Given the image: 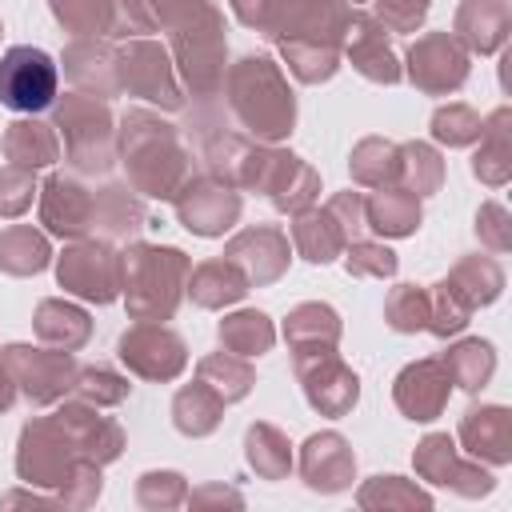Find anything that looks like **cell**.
<instances>
[{
	"instance_id": "obj_7",
	"label": "cell",
	"mask_w": 512,
	"mask_h": 512,
	"mask_svg": "<svg viewBox=\"0 0 512 512\" xmlns=\"http://www.w3.org/2000/svg\"><path fill=\"white\" fill-rule=\"evenodd\" d=\"M116 76H120V92L152 104L156 112L184 108V88L176 80L172 52L152 36H132L116 44Z\"/></svg>"
},
{
	"instance_id": "obj_25",
	"label": "cell",
	"mask_w": 512,
	"mask_h": 512,
	"mask_svg": "<svg viewBox=\"0 0 512 512\" xmlns=\"http://www.w3.org/2000/svg\"><path fill=\"white\" fill-rule=\"evenodd\" d=\"M512 32V8L508 0H460L452 16V36L472 56H492L508 44Z\"/></svg>"
},
{
	"instance_id": "obj_29",
	"label": "cell",
	"mask_w": 512,
	"mask_h": 512,
	"mask_svg": "<svg viewBox=\"0 0 512 512\" xmlns=\"http://www.w3.org/2000/svg\"><path fill=\"white\" fill-rule=\"evenodd\" d=\"M184 296L196 304V308H208V312H224L232 304H240L248 296V280L244 272L224 260V256H212V260H200L192 272H188V288Z\"/></svg>"
},
{
	"instance_id": "obj_47",
	"label": "cell",
	"mask_w": 512,
	"mask_h": 512,
	"mask_svg": "<svg viewBox=\"0 0 512 512\" xmlns=\"http://www.w3.org/2000/svg\"><path fill=\"white\" fill-rule=\"evenodd\" d=\"M128 392H132L128 376L108 368V364H80L76 384H72V396H80V400H88L96 408H116V404L128 400Z\"/></svg>"
},
{
	"instance_id": "obj_2",
	"label": "cell",
	"mask_w": 512,
	"mask_h": 512,
	"mask_svg": "<svg viewBox=\"0 0 512 512\" xmlns=\"http://www.w3.org/2000/svg\"><path fill=\"white\" fill-rule=\"evenodd\" d=\"M224 100L232 120L244 128V136L260 140V144H280L292 136L296 128V92L284 76V68L264 56V52H248L236 64H228L224 72Z\"/></svg>"
},
{
	"instance_id": "obj_63",
	"label": "cell",
	"mask_w": 512,
	"mask_h": 512,
	"mask_svg": "<svg viewBox=\"0 0 512 512\" xmlns=\"http://www.w3.org/2000/svg\"><path fill=\"white\" fill-rule=\"evenodd\" d=\"M344 4H352V8H356V4H364V0H344Z\"/></svg>"
},
{
	"instance_id": "obj_1",
	"label": "cell",
	"mask_w": 512,
	"mask_h": 512,
	"mask_svg": "<svg viewBox=\"0 0 512 512\" xmlns=\"http://www.w3.org/2000/svg\"><path fill=\"white\" fill-rule=\"evenodd\" d=\"M116 164H124L128 184L144 200H168L192 176V152L180 124L164 120L156 108H128L116 120Z\"/></svg>"
},
{
	"instance_id": "obj_10",
	"label": "cell",
	"mask_w": 512,
	"mask_h": 512,
	"mask_svg": "<svg viewBox=\"0 0 512 512\" xmlns=\"http://www.w3.org/2000/svg\"><path fill=\"white\" fill-rule=\"evenodd\" d=\"M56 284L64 288V296H76L84 304L120 300V248L100 236L68 240L56 256Z\"/></svg>"
},
{
	"instance_id": "obj_56",
	"label": "cell",
	"mask_w": 512,
	"mask_h": 512,
	"mask_svg": "<svg viewBox=\"0 0 512 512\" xmlns=\"http://www.w3.org/2000/svg\"><path fill=\"white\" fill-rule=\"evenodd\" d=\"M204 4H212V0H140V8H144V16H148L152 32H172V28H180V24L192 20Z\"/></svg>"
},
{
	"instance_id": "obj_21",
	"label": "cell",
	"mask_w": 512,
	"mask_h": 512,
	"mask_svg": "<svg viewBox=\"0 0 512 512\" xmlns=\"http://www.w3.org/2000/svg\"><path fill=\"white\" fill-rule=\"evenodd\" d=\"M292 468L300 472L308 492L336 496V492H348L356 480V452L340 432H312L300 444V456Z\"/></svg>"
},
{
	"instance_id": "obj_58",
	"label": "cell",
	"mask_w": 512,
	"mask_h": 512,
	"mask_svg": "<svg viewBox=\"0 0 512 512\" xmlns=\"http://www.w3.org/2000/svg\"><path fill=\"white\" fill-rule=\"evenodd\" d=\"M152 24L140 8V0H112V36L116 40H132V36H148Z\"/></svg>"
},
{
	"instance_id": "obj_33",
	"label": "cell",
	"mask_w": 512,
	"mask_h": 512,
	"mask_svg": "<svg viewBox=\"0 0 512 512\" xmlns=\"http://www.w3.org/2000/svg\"><path fill=\"white\" fill-rule=\"evenodd\" d=\"M424 220V208H420V196L388 184V188H372V196H364V224L384 236V240H404L420 228Z\"/></svg>"
},
{
	"instance_id": "obj_32",
	"label": "cell",
	"mask_w": 512,
	"mask_h": 512,
	"mask_svg": "<svg viewBox=\"0 0 512 512\" xmlns=\"http://www.w3.org/2000/svg\"><path fill=\"white\" fill-rule=\"evenodd\" d=\"M4 160L8 164H20V168H48L60 160V136L52 128V120H40V116H16L8 128H4Z\"/></svg>"
},
{
	"instance_id": "obj_61",
	"label": "cell",
	"mask_w": 512,
	"mask_h": 512,
	"mask_svg": "<svg viewBox=\"0 0 512 512\" xmlns=\"http://www.w3.org/2000/svg\"><path fill=\"white\" fill-rule=\"evenodd\" d=\"M16 504H40V508H60V500L56 496H40V488H12V492H4L0 496V508H16Z\"/></svg>"
},
{
	"instance_id": "obj_18",
	"label": "cell",
	"mask_w": 512,
	"mask_h": 512,
	"mask_svg": "<svg viewBox=\"0 0 512 512\" xmlns=\"http://www.w3.org/2000/svg\"><path fill=\"white\" fill-rule=\"evenodd\" d=\"M220 256L244 272L248 288H268L288 272L292 244H288V232H280L276 224H252V228H240L236 236H228Z\"/></svg>"
},
{
	"instance_id": "obj_51",
	"label": "cell",
	"mask_w": 512,
	"mask_h": 512,
	"mask_svg": "<svg viewBox=\"0 0 512 512\" xmlns=\"http://www.w3.org/2000/svg\"><path fill=\"white\" fill-rule=\"evenodd\" d=\"M468 320H472V308L456 296V288H452L448 280H436V284L428 288V324H424V332L448 340V336L464 332Z\"/></svg>"
},
{
	"instance_id": "obj_4",
	"label": "cell",
	"mask_w": 512,
	"mask_h": 512,
	"mask_svg": "<svg viewBox=\"0 0 512 512\" xmlns=\"http://www.w3.org/2000/svg\"><path fill=\"white\" fill-rule=\"evenodd\" d=\"M52 128L64 136L72 176H108L116 168V116L108 100L64 92L52 100Z\"/></svg>"
},
{
	"instance_id": "obj_22",
	"label": "cell",
	"mask_w": 512,
	"mask_h": 512,
	"mask_svg": "<svg viewBox=\"0 0 512 512\" xmlns=\"http://www.w3.org/2000/svg\"><path fill=\"white\" fill-rule=\"evenodd\" d=\"M60 68L72 84V92L112 100L120 96V76H116V44L108 36H72L60 52Z\"/></svg>"
},
{
	"instance_id": "obj_48",
	"label": "cell",
	"mask_w": 512,
	"mask_h": 512,
	"mask_svg": "<svg viewBox=\"0 0 512 512\" xmlns=\"http://www.w3.org/2000/svg\"><path fill=\"white\" fill-rule=\"evenodd\" d=\"M188 500V480L176 468H148L136 476V504L144 512H172Z\"/></svg>"
},
{
	"instance_id": "obj_24",
	"label": "cell",
	"mask_w": 512,
	"mask_h": 512,
	"mask_svg": "<svg viewBox=\"0 0 512 512\" xmlns=\"http://www.w3.org/2000/svg\"><path fill=\"white\" fill-rule=\"evenodd\" d=\"M456 444L464 456L488 464V468H504L512 464V408L504 404H476L460 416L456 428Z\"/></svg>"
},
{
	"instance_id": "obj_27",
	"label": "cell",
	"mask_w": 512,
	"mask_h": 512,
	"mask_svg": "<svg viewBox=\"0 0 512 512\" xmlns=\"http://www.w3.org/2000/svg\"><path fill=\"white\" fill-rule=\"evenodd\" d=\"M472 176L484 188H504L512 180V108L508 104L484 116L476 152H472Z\"/></svg>"
},
{
	"instance_id": "obj_50",
	"label": "cell",
	"mask_w": 512,
	"mask_h": 512,
	"mask_svg": "<svg viewBox=\"0 0 512 512\" xmlns=\"http://www.w3.org/2000/svg\"><path fill=\"white\" fill-rule=\"evenodd\" d=\"M384 324L400 336L424 332V324H428V288L424 284H396L384 300Z\"/></svg>"
},
{
	"instance_id": "obj_35",
	"label": "cell",
	"mask_w": 512,
	"mask_h": 512,
	"mask_svg": "<svg viewBox=\"0 0 512 512\" xmlns=\"http://www.w3.org/2000/svg\"><path fill=\"white\" fill-rule=\"evenodd\" d=\"M52 240L36 224H8L0 232V272L4 276H36L52 264Z\"/></svg>"
},
{
	"instance_id": "obj_14",
	"label": "cell",
	"mask_w": 512,
	"mask_h": 512,
	"mask_svg": "<svg viewBox=\"0 0 512 512\" xmlns=\"http://www.w3.org/2000/svg\"><path fill=\"white\" fill-rule=\"evenodd\" d=\"M116 356L120 364L152 384H168L188 368V344L176 328L160 324V320H136L120 332L116 340Z\"/></svg>"
},
{
	"instance_id": "obj_60",
	"label": "cell",
	"mask_w": 512,
	"mask_h": 512,
	"mask_svg": "<svg viewBox=\"0 0 512 512\" xmlns=\"http://www.w3.org/2000/svg\"><path fill=\"white\" fill-rule=\"evenodd\" d=\"M228 8H232V16H236L244 28H252V32H260V36H264V28H268V20H272L276 0H228Z\"/></svg>"
},
{
	"instance_id": "obj_13",
	"label": "cell",
	"mask_w": 512,
	"mask_h": 512,
	"mask_svg": "<svg viewBox=\"0 0 512 512\" xmlns=\"http://www.w3.org/2000/svg\"><path fill=\"white\" fill-rule=\"evenodd\" d=\"M404 76L424 96H452L468 84L472 52L452 32H424L404 52Z\"/></svg>"
},
{
	"instance_id": "obj_16",
	"label": "cell",
	"mask_w": 512,
	"mask_h": 512,
	"mask_svg": "<svg viewBox=\"0 0 512 512\" xmlns=\"http://www.w3.org/2000/svg\"><path fill=\"white\" fill-rule=\"evenodd\" d=\"M172 208H176L180 228H188L192 236L216 240V236L236 228V220L244 212V196L228 180H216L208 172H192L184 180V188L172 196Z\"/></svg>"
},
{
	"instance_id": "obj_44",
	"label": "cell",
	"mask_w": 512,
	"mask_h": 512,
	"mask_svg": "<svg viewBox=\"0 0 512 512\" xmlns=\"http://www.w3.org/2000/svg\"><path fill=\"white\" fill-rule=\"evenodd\" d=\"M276 48H280V60L288 64V76H296L300 84H328L340 72V64H344L340 48H332V44L280 40Z\"/></svg>"
},
{
	"instance_id": "obj_36",
	"label": "cell",
	"mask_w": 512,
	"mask_h": 512,
	"mask_svg": "<svg viewBox=\"0 0 512 512\" xmlns=\"http://www.w3.org/2000/svg\"><path fill=\"white\" fill-rule=\"evenodd\" d=\"M452 288H456V296L476 312V308H488V304H496L500 300V292H504V268L492 260V256H480V252H472V256H460L452 268H448V276H444Z\"/></svg>"
},
{
	"instance_id": "obj_28",
	"label": "cell",
	"mask_w": 512,
	"mask_h": 512,
	"mask_svg": "<svg viewBox=\"0 0 512 512\" xmlns=\"http://www.w3.org/2000/svg\"><path fill=\"white\" fill-rule=\"evenodd\" d=\"M32 332L40 344L48 348H60V352H80L88 340H92V316L64 300V296H44L32 312Z\"/></svg>"
},
{
	"instance_id": "obj_37",
	"label": "cell",
	"mask_w": 512,
	"mask_h": 512,
	"mask_svg": "<svg viewBox=\"0 0 512 512\" xmlns=\"http://www.w3.org/2000/svg\"><path fill=\"white\" fill-rule=\"evenodd\" d=\"M216 340H220L224 352H236V356L252 360V356L272 352V344H276V324H272V316L260 312V308H236V312H228V316L220 320Z\"/></svg>"
},
{
	"instance_id": "obj_52",
	"label": "cell",
	"mask_w": 512,
	"mask_h": 512,
	"mask_svg": "<svg viewBox=\"0 0 512 512\" xmlns=\"http://www.w3.org/2000/svg\"><path fill=\"white\" fill-rule=\"evenodd\" d=\"M36 192H40V180H36L32 168H20V164H4L0 168V216L4 220L24 216L32 208V200H36Z\"/></svg>"
},
{
	"instance_id": "obj_40",
	"label": "cell",
	"mask_w": 512,
	"mask_h": 512,
	"mask_svg": "<svg viewBox=\"0 0 512 512\" xmlns=\"http://www.w3.org/2000/svg\"><path fill=\"white\" fill-rule=\"evenodd\" d=\"M440 364H444L452 388L480 392L496 372V348L488 340H480V336H464V340L448 344V352H440Z\"/></svg>"
},
{
	"instance_id": "obj_3",
	"label": "cell",
	"mask_w": 512,
	"mask_h": 512,
	"mask_svg": "<svg viewBox=\"0 0 512 512\" xmlns=\"http://www.w3.org/2000/svg\"><path fill=\"white\" fill-rule=\"evenodd\" d=\"M188 272L192 260L184 248L128 240L120 248V300L128 320H172L184 300Z\"/></svg>"
},
{
	"instance_id": "obj_34",
	"label": "cell",
	"mask_w": 512,
	"mask_h": 512,
	"mask_svg": "<svg viewBox=\"0 0 512 512\" xmlns=\"http://www.w3.org/2000/svg\"><path fill=\"white\" fill-rule=\"evenodd\" d=\"M224 408H228V404H224L204 380H192V384L176 388V396H172V424H176L180 436L204 440V436H212V432L220 428Z\"/></svg>"
},
{
	"instance_id": "obj_20",
	"label": "cell",
	"mask_w": 512,
	"mask_h": 512,
	"mask_svg": "<svg viewBox=\"0 0 512 512\" xmlns=\"http://www.w3.org/2000/svg\"><path fill=\"white\" fill-rule=\"evenodd\" d=\"M448 396H452V380H448L440 356H420V360L404 364L392 380V404L412 424H432L436 416H444Z\"/></svg>"
},
{
	"instance_id": "obj_49",
	"label": "cell",
	"mask_w": 512,
	"mask_h": 512,
	"mask_svg": "<svg viewBox=\"0 0 512 512\" xmlns=\"http://www.w3.org/2000/svg\"><path fill=\"white\" fill-rule=\"evenodd\" d=\"M340 256H344L348 276H360V280H392L396 268H400V256H396L384 240H364V236H356V240L344 244Z\"/></svg>"
},
{
	"instance_id": "obj_26",
	"label": "cell",
	"mask_w": 512,
	"mask_h": 512,
	"mask_svg": "<svg viewBox=\"0 0 512 512\" xmlns=\"http://www.w3.org/2000/svg\"><path fill=\"white\" fill-rule=\"evenodd\" d=\"M140 228H148V208L144 196L124 180V184H100L92 200V236L100 240H136Z\"/></svg>"
},
{
	"instance_id": "obj_6",
	"label": "cell",
	"mask_w": 512,
	"mask_h": 512,
	"mask_svg": "<svg viewBox=\"0 0 512 512\" xmlns=\"http://www.w3.org/2000/svg\"><path fill=\"white\" fill-rule=\"evenodd\" d=\"M236 188L240 192H256L276 212L292 216V212L316 204V196H320V172L304 156H296V152H288L280 144L252 140L248 152H244V160H240Z\"/></svg>"
},
{
	"instance_id": "obj_38",
	"label": "cell",
	"mask_w": 512,
	"mask_h": 512,
	"mask_svg": "<svg viewBox=\"0 0 512 512\" xmlns=\"http://www.w3.org/2000/svg\"><path fill=\"white\" fill-rule=\"evenodd\" d=\"M244 460L260 480H288V472L296 464L288 436L268 420H256L244 428Z\"/></svg>"
},
{
	"instance_id": "obj_42",
	"label": "cell",
	"mask_w": 512,
	"mask_h": 512,
	"mask_svg": "<svg viewBox=\"0 0 512 512\" xmlns=\"http://www.w3.org/2000/svg\"><path fill=\"white\" fill-rule=\"evenodd\" d=\"M396 152H400V144L388 140V136L356 140L352 156H348L352 184H360V188H388V184H396Z\"/></svg>"
},
{
	"instance_id": "obj_17",
	"label": "cell",
	"mask_w": 512,
	"mask_h": 512,
	"mask_svg": "<svg viewBox=\"0 0 512 512\" xmlns=\"http://www.w3.org/2000/svg\"><path fill=\"white\" fill-rule=\"evenodd\" d=\"M92 200H96V188H88L84 176L52 172L36 192V212L44 232L64 244L92 236Z\"/></svg>"
},
{
	"instance_id": "obj_43",
	"label": "cell",
	"mask_w": 512,
	"mask_h": 512,
	"mask_svg": "<svg viewBox=\"0 0 512 512\" xmlns=\"http://www.w3.org/2000/svg\"><path fill=\"white\" fill-rule=\"evenodd\" d=\"M356 504L364 512H384V508H420L428 512L432 508V492L420 488L416 480H404V476H368L360 488H356Z\"/></svg>"
},
{
	"instance_id": "obj_45",
	"label": "cell",
	"mask_w": 512,
	"mask_h": 512,
	"mask_svg": "<svg viewBox=\"0 0 512 512\" xmlns=\"http://www.w3.org/2000/svg\"><path fill=\"white\" fill-rule=\"evenodd\" d=\"M48 8L68 36H108L112 40V0H48Z\"/></svg>"
},
{
	"instance_id": "obj_62",
	"label": "cell",
	"mask_w": 512,
	"mask_h": 512,
	"mask_svg": "<svg viewBox=\"0 0 512 512\" xmlns=\"http://www.w3.org/2000/svg\"><path fill=\"white\" fill-rule=\"evenodd\" d=\"M16 396H20V392H16V380H12V372H8L4 360H0V416L16 404Z\"/></svg>"
},
{
	"instance_id": "obj_46",
	"label": "cell",
	"mask_w": 512,
	"mask_h": 512,
	"mask_svg": "<svg viewBox=\"0 0 512 512\" xmlns=\"http://www.w3.org/2000/svg\"><path fill=\"white\" fill-rule=\"evenodd\" d=\"M480 124H484V120H480V112H476L472 104L448 100V104H440V108L432 112L428 132H432V140L444 144V148H472L476 136H480Z\"/></svg>"
},
{
	"instance_id": "obj_11",
	"label": "cell",
	"mask_w": 512,
	"mask_h": 512,
	"mask_svg": "<svg viewBox=\"0 0 512 512\" xmlns=\"http://www.w3.org/2000/svg\"><path fill=\"white\" fill-rule=\"evenodd\" d=\"M292 372L296 384L308 400L312 412L320 416H348L360 400V376L336 348H316V352H292Z\"/></svg>"
},
{
	"instance_id": "obj_15",
	"label": "cell",
	"mask_w": 512,
	"mask_h": 512,
	"mask_svg": "<svg viewBox=\"0 0 512 512\" xmlns=\"http://www.w3.org/2000/svg\"><path fill=\"white\" fill-rule=\"evenodd\" d=\"M412 468H416L420 480H428L436 488H448V492H456L464 500H480V496H488L496 488L492 468L472 460V456H464L460 444L448 432H428L412 452Z\"/></svg>"
},
{
	"instance_id": "obj_39",
	"label": "cell",
	"mask_w": 512,
	"mask_h": 512,
	"mask_svg": "<svg viewBox=\"0 0 512 512\" xmlns=\"http://www.w3.org/2000/svg\"><path fill=\"white\" fill-rule=\"evenodd\" d=\"M396 188L412 196H432L444 188V156L428 140H404L396 152Z\"/></svg>"
},
{
	"instance_id": "obj_57",
	"label": "cell",
	"mask_w": 512,
	"mask_h": 512,
	"mask_svg": "<svg viewBox=\"0 0 512 512\" xmlns=\"http://www.w3.org/2000/svg\"><path fill=\"white\" fill-rule=\"evenodd\" d=\"M324 208L332 212V220L340 224V232H344L348 240H356V236H360V232L368 228V224H364V192H356V188L332 192Z\"/></svg>"
},
{
	"instance_id": "obj_12",
	"label": "cell",
	"mask_w": 512,
	"mask_h": 512,
	"mask_svg": "<svg viewBox=\"0 0 512 512\" xmlns=\"http://www.w3.org/2000/svg\"><path fill=\"white\" fill-rule=\"evenodd\" d=\"M60 84V64L32 44H12L0 56V104L20 116H36L52 108Z\"/></svg>"
},
{
	"instance_id": "obj_64",
	"label": "cell",
	"mask_w": 512,
	"mask_h": 512,
	"mask_svg": "<svg viewBox=\"0 0 512 512\" xmlns=\"http://www.w3.org/2000/svg\"><path fill=\"white\" fill-rule=\"evenodd\" d=\"M0 36H4V24H0Z\"/></svg>"
},
{
	"instance_id": "obj_53",
	"label": "cell",
	"mask_w": 512,
	"mask_h": 512,
	"mask_svg": "<svg viewBox=\"0 0 512 512\" xmlns=\"http://www.w3.org/2000/svg\"><path fill=\"white\" fill-rule=\"evenodd\" d=\"M100 492H104V476H100V464H92V460H80L76 468H72V476L56 488V500H60V508H72V512H80V508H92L96 500H100Z\"/></svg>"
},
{
	"instance_id": "obj_9",
	"label": "cell",
	"mask_w": 512,
	"mask_h": 512,
	"mask_svg": "<svg viewBox=\"0 0 512 512\" xmlns=\"http://www.w3.org/2000/svg\"><path fill=\"white\" fill-rule=\"evenodd\" d=\"M80 464V448L72 440V432L56 420V416H32L20 428L16 440V476L28 488H60L72 468Z\"/></svg>"
},
{
	"instance_id": "obj_19",
	"label": "cell",
	"mask_w": 512,
	"mask_h": 512,
	"mask_svg": "<svg viewBox=\"0 0 512 512\" xmlns=\"http://www.w3.org/2000/svg\"><path fill=\"white\" fill-rule=\"evenodd\" d=\"M340 56L364 80H372V84L392 88V84L404 80V68H400V56H396L392 40H388V28L372 12H364V8H352L348 32H344V44H340Z\"/></svg>"
},
{
	"instance_id": "obj_23",
	"label": "cell",
	"mask_w": 512,
	"mask_h": 512,
	"mask_svg": "<svg viewBox=\"0 0 512 512\" xmlns=\"http://www.w3.org/2000/svg\"><path fill=\"white\" fill-rule=\"evenodd\" d=\"M52 416L72 432L80 460H92L104 468V464H116L124 456V428L112 416H104V408H96L80 396H64Z\"/></svg>"
},
{
	"instance_id": "obj_59",
	"label": "cell",
	"mask_w": 512,
	"mask_h": 512,
	"mask_svg": "<svg viewBox=\"0 0 512 512\" xmlns=\"http://www.w3.org/2000/svg\"><path fill=\"white\" fill-rule=\"evenodd\" d=\"M188 508H244V496L232 488V484H200V488H188Z\"/></svg>"
},
{
	"instance_id": "obj_41",
	"label": "cell",
	"mask_w": 512,
	"mask_h": 512,
	"mask_svg": "<svg viewBox=\"0 0 512 512\" xmlns=\"http://www.w3.org/2000/svg\"><path fill=\"white\" fill-rule=\"evenodd\" d=\"M196 380H204L224 404H236L256 388V368L244 356L220 348V352H208L196 360Z\"/></svg>"
},
{
	"instance_id": "obj_30",
	"label": "cell",
	"mask_w": 512,
	"mask_h": 512,
	"mask_svg": "<svg viewBox=\"0 0 512 512\" xmlns=\"http://www.w3.org/2000/svg\"><path fill=\"white\" fill-rule=\"evenodd\" d=\"M288 236H292V240H288L292 252H296L300 260H308V264H332V260L344 252V244H348V236L340 232V224L332 220V212H328V208H316V204L292 212Z\"/></svg>"
},
{
	"instance_id": "obj_31",
	"label": "cell",
	"mask_w": 512,
	"mask_h": 512,
	"mask_svg": "<svg viewBox=\"0 0 512 512\" xmlns=\"http://www.w3.org/2000/svg\"><path fill=\"white\" fill-rule=\"evenodd\" d=\"M340 336H344V320L324 300H304V304L288 308V316H284V344H288V352L336 348Z\"/></svg>"
},
{
	"instance_id": "obj_8",
	"label": "cell",
	"mask_w": 512,
	"mask_h": 512,
	"mask_svg": "<svg viewBox=\"0 0 512 512\" xmlns=\"http://www.w3.org/2000/svg\"><path fill=\"white\" fill-rule=\"evenodd\" d=\"M0 360L16 380V392L32 408H56L64 396H72V384L80 372L72 352H60L48 344H4Z\"/></svg>"
},
{
	"instance_id": "obj_5",
	"label": "cell",
	"mask_w": 512,
	"mask_h": 512,
	"mask_svg": "<svg viewBox=\"0 0 512 512\" xmlns=\"http://www.w3.org/2000/svg\"><path fill=\"white\" fill-rule=\"evenodd\" d=\"M228 24L216 4H204L192 20L168 32V52L176 64V80L192 100H216L228 72Z\"/></svg>"
},
{
	"instance_id": "obj_55",
	"label": "cell",
	"mask_w": 512,
	"mask_h": 512,
	"mask_svg": "<svg viewBox=\"0 0 512 512\" xmlns=\"http://www.w3.org/2000/svg\"><path fill=\"white\" fill-rule=\"evenodd\" d=\"M432 12V0H372V16L388 32H416Z\"/></svg>"
},
{
	"instance_id": "obj_54",
	"label": "cell",
	"mask_w": 512,
	"mask_h": 512,
	"mask_svg": "<svg viewBox=\"0 0 512 512\" xmlns=\"http://www.w3.org/2000/svg\"><path fill=\"white\" fill-rule=\"evenodd\" d=\"M476 236H480V244H484L488 252H496V256L512 252V212H508L500 200H484V204L476 208Z\"/></svg>"
}]
</instances>
